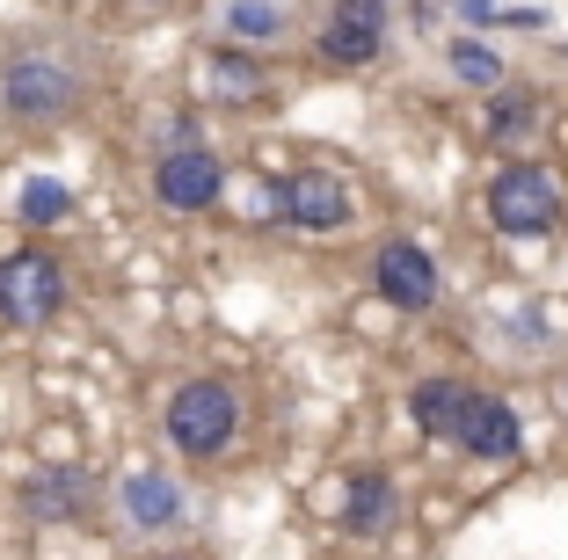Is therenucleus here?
<instances>
[{
	"instance_id": "f257e3e1",
	"label": "nucleus",
	"mask_w": 568,
	"mask_h": 560,
	"mask_svg": "<svg viewBox=\"0 0 568 560\" xmlns=\"http://www.w3.org/2000/svg\"><path fill=\"white\" fill-rule=\"evenodd\" d=\"M88 102V73L59 44H22L0 59V110L16 124H67Z\"/></svg>"
},
{
	"instance_id": "f03ea898",
	"label": "nucleus",
	"mask_w": 568,
	"mask_h": 560,
	"mask_svg": "<svg viewBox=\"0 0 568 560\" xmlns=\"http://www.w3.org/2000/svg\"><path fill=\"white\" fill-rule=\"evenodd\" d=\"M161 437H168V451L190 459V466L226 459L234 437H241V394L226 379H212V371L183 379L175 394H168V408H161Z\"/></svg>"
},
{
	"instance_id": "7ed1b4c3",
	"label": "nucleus",
	"mask_w": 568,
	"mask_h": 560,
	"mask_svg": "<svg viewBox=\"0 0 568 560\" xmlns=\"http://www.w3.org/2000/svg\"><path fill=\"white\" fill-rule=\"evenodd\" d=\"M67 306H73V277H67L59 255H44V247H16V255H0V328L44 335Z\"/></svg>"
},
{
	"instance_id": "20e7f679",
	"label": "nucleus",
	"mask_w": 568,
	"mask_h": 560,
	"mask_svg": "<svg viewBox=\"0 0 568 560\" xmlns=\"http://www.w3.org/2000/svg\"><path fill=\"white\" fill-rule=\"evenodd\" d=\"M488 226L510 233V241H532V233L561 226V175L539 161H510L488 182Z\"/></svg>"
},
{
	"instance_id": "39448f33",
	"label": "nucleus",
	"mask_w": 568,
	"mask_h": 560,
	"mask_svg": "<svg viewBox=\"0 0 568 560\" xmlns=\"http://www.w3.org/2000/svg\"><path fill=\"white\" fill-rule=\"evenodd\" d=\"M226 197V167H219V153L212 146H168L161 161H153V204L161 212H175V218H197V212H212V204Z\"/></svg>"
},
{
	"instance_id": "423d86ee",
	"label": "nucleus",
	"mask_w": 568,
	"mask_h": 560,
	"mask_svg": "<svg viewBox=\"0 0 568 560\" xmlns=\"http://www.w3.org/2000/svg\"><path fill=\"white\" fill-rule=\"evenodd\" d=\"M270 212L284 218V226L300 233H343L351 226V190H343V175H328V167H300V175L270 182Z\"/></svg>"
},
{
	"instance_id": "0eeeda50",
	"label": "nucleus",
	"mask_w": 568,
	"mask_h": 560,
	"mask_svg": "<svg viewBox=\"0 0 568 560\" xmlns=\"http://www.w3.org/2000/svg\"><path fill=\"white\" fill-rule=\"evenodd\" d=\"M372 292H379L394 314H430V306H437V263H430V247L408 241V233L379 241V255H372Z\"/></svg>"
},
{
	"instance_id": "6e6552de",
	"label": "nucleus",
	"mask_w": 568,
	"mask_h": 560,
	"mask_svg": "<svg viewBox=\"0 0 568 560\" xmlns=\"http://www.w3.org/2000/svg\"><path fill=\"white\" fill-rule=\"evenodd\" d=\"M16 510L30 525H81L95 510V474L88 466H37V474H22Z\"/></svg>"
},
{
	"instance_id": "1a4fd4ad",
	"label": "nucleus",
	"mask_w": 568,
	"mask_h": 560,
	"mask_svg": "<svg viewBox=\"0 0 568 560\" xmlns=\"http://www.w3.org/2000/svg\"><path fill=\"white\" fill-rule=\"evenodd\" d=\"M118 510H124V525L132 531H146V539H161V531H175L183 525V480H168L161 466H139V474H124L118 480Z\"/></svg>"
},
{
	"instance_id": "9d476101",
	"label": "nucleus",
	"mask_w": 568,
	"mask_h": 560,
	"mask_svg": "<svg viewBox=\"0 0 568 560\" xmlns=\"http://www.w3.org/2000/svg\"><path fill=\"white\" fill-rule=\"evenodd\" d=\"M452 445L467 451V459H518V445H525L518 408H510V400H496V394H474L467 415H459V437H452Z\"/></svg>"
},
{
	"instance_id": "9b49d317",
	"label": "nucleus",
	"mask_w": 568,
	"mask_h": 560,
	"mask_svg": "<svg viewBox=\"0 0 568 560\" xmlns=\"http://www.w3.org/2000/svg\"><path fill=\"white\" fill-rule=\"evenodd\" d=\"M394 517H402L394 480L386 474H351V488H343V531H351V539H386Z\"/></svg>"
},
{
	"instance_id": "f8f14e48",
	"label": "nucleus",
	"mask_w": 568,
	"mask_h": 560,
	"mask_svg": "<svg viewBox=\"0 0 568 560\" xmlns=\"http://www.w3.org/2000/svg\"><path fill=\"white\" fill-rule=\"evenodd\" d=\"M467 400H474V386H459V379H423L416 394H408V415H416L423 437H459Z\"/></svg>"
},
{
	"instance_id": "ddd939ff",
	"label": "nucleus",
	"mask_w": 568,
	"mask_h": 560,
	"mask_svg": "<svg viewBox=\"0 0 568 560\" xmlns=\"http://www.w3.org/2000/svg\"><path fill=\"white\" fill-rule=\"evenodd\" d=\"M212 95L219 102H263L270 95V67L255 59V51H241V44L212 51Z\"/></svg>"
},
{
	"instance_id": "4468645a",
	"label": "nucleus",
	"mask_w": 568,
	"mask_h": 560,
	"mask_svg": "<svg viewBox=\"0 0 568 560\" xmlns=\"http://www.w3.org/2000/svg\"><path fill=\"white\" fill-rule=\"evenodd\" d=\"M386 44L379 22H357V16H328V30H321V59L328 67H372Z\"/></svg>"
},
{
	"instance_id": "2eb2a0df",
	"label": "nucleus",
	"mask_w": 568,
	"mask_h": 560,
	"mask_svg": "<svg viewBox=\"0 0 568 560\" xmlns=\"http://www.w3.org/2000/svg\"><path fill=\"white\" fill-rule=\"evenodd\" d=\"M226 37H234V44H277L284 8L277 0H226Z\"/></svg>"
},
{
	"instance_id": "dca6fc26",
	"label": "nucleus",
	"mask_w": 568,
	"mask_h": 560,
	"mask_svg": "<svg viewBox=\"0 0 568 560\" xmlns=\"http://www.w3.org/2000/svg\"><path fill=\"white\" fill-rule=\"evenodd\" d=\"M452 73H459L467 88H481V95H496V88H503V73H510V67H503V59H496L488 44L459 37V44H452Z\"/></svg>"
},
{
	"instance_id": "f3484780",
	"label": "nucleus",
	"mask_w": 568,
	"mask_h": 560,
	"mask_svg": "<svg viewBox=\"0 0 568 560\" xmlns=\"http://www.w3.org/2000/svg\"><path fill=\"white\" fill-rule=\"evenodd\" d=\"M67 212H73V190H67V182H51V175H30V182H22V218H30V226H59Z\"/></svg>"
},
{
	"instance_id": "a211bd4d",
	"label": "nucleus",
	"mask_w": 568,
	"mask_h": 560,
	"mask_svg": "<svg viewBox=\"0 0 568 560\" xmlns=\"http://www.w3.org/2000/svg\"><path fill=\"white\" fill-rule=\"evenodd\" d=\"M525 132H532V95H518V88L503 95L496 88V102H488V139H525Z\"/></svg>"
},
{
	"instance_id": "6ab92c4d",
	"label": "nucleus",
	"mask_w": 568,
	"mask_h": 560,
	"mask_svg": "<svg viewBox=\"0 0 568 560\" xmlns=\"http://www.w3.org/2000/svg\"><path fill=\"white\" fill-rule=\"evenodd\" d=\"M139 560H190V553H139Z\"/></svg>"
}]
</instances>
